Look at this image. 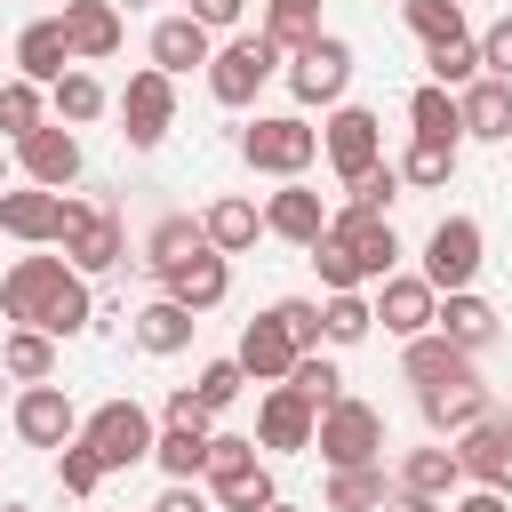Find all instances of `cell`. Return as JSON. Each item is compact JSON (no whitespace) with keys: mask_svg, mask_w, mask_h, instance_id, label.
Returning a JSON list of instances; mask_svg holds the SVG:
<instances>
[{"mask_svg":"<svg viewBox=\"0 0 512 512\" xmlns=\"http://www.w3.org/2000/svg\"><path fill=\"white\" fill-rule=\"evenodd\" d=\"M448 512H512V496L504 488H464V496H448Z\"/></svg>","mask_w":512,"mask_h":512,"instance_id":"52","label":"cell"},{"mask_svg":"<svg viewBox=\"0 0 512 512\" xmlns=\"http://www.w3.org/2000/svg\"><path fill=\"white\" fill-rule=\"evenodd\" d=\"M264 512H304V504H280V496H272V504H264Z\"/></svg>","mask_w":512,"mask_h":512,"instance_id":"54","label":"cell"},{"mask_svg":"<svg viewBox=\"0 0 512 512\" xmlns=\"http://www.w3.org/2000/svg\"><path fill=\"white\" fill-rule=\"evenodd\" d=\"M480 264H488L480 224H472V216H440V224H432V240H424V280H432L440 296H456V288H472V280H480Z\"/></svg>","mask_w":512,"mask_h":512,"instance_id":"9","label":"cell"},{"mask_svg":"<svg viewBox=\"0 0 512 512\" xmlns=\"http://www.w3.org/2000/svg\"><path fill=\"white\" fill-rule=\"evenodd\" d=\"M408 192V176H400V160H376V168H360L352 184H344V208H360V216H392V200Z\"/></svg>","mask_w":512,"mask_h":512,"instance_id":"38","label":"cell"},{"mask_svg":"<svg viewBox=\"0 0 512 512\" xmlns=\"http://www.w3.org/2000/svg\"><path fill=\"white\" fill-rule=\"evenodd\" d=\"M56 488H64V496H96V488H104V456H96L88 440H64V448H56Z\"/></svg>","mask_w":512,"mask_h":512,"instance_id":"46","label":"cell"},{"mask_svg":"<svg viewBox=\"0 0 512 512\" xmlns=\"http://www.w3.org/2000/svg\"><path fill=\"white\" fill-rule=\"evenodd\" d=\"M200 240H208V232H200V216H160V224L144 232V264H152V272H168V264H184Z\"/></svg>","mask_w":512,"mask_h":512,"instance_id":"42","label":"cell"},{"mask_svg":"<svg viewBox=\"0 0 512 512\" xmlns=\"http://www.w3.org/2000/svg\"><path fill=\"white\" fill-rule=\"evenodd\" d=\"M408 128H416V136H440V144H464V104H456V88L424 80V88L408 96Z\"/></svg>","mask_w":512,"mask_h":512,"instance_id":"35","label":"cell"},{"mask_svg":"<svg viewBox=\"0 0 512 512\" xmlns=\"http://www.w3.org/2000/svg\"><path fill=\"white\" fill-rule=\"evenodd\" d=\"M0 512H32V504H0Z\"/></svg>","mask_w":512,"mask_h":512,"instance_id":"57","label":"cell"},{"mask_svg":"<svg viewBox=\"0 0 512 512\" xmlns=\"http://www.w3.org/2000/svg\"><path fill=\"white\" fill-rule=\"evenodd\" d=\"M312 448H320V464L336 472V464H384V408H368V400H336V408H320V432H312Z\"/></svg>","mask_w":512,"mask_h":512,"instance_id":"7","label":"cell"},{"mask_svg":"<svg viewBox=\"0 0 512 512\" xmlns=\"http://www.w3.org/2000/svg\"><path fill=\"white\" fill-rule=\"evenodd\" d=\"M104 104H112V96H104V80H96V72H80V64H72V72L48 88V112H56L64 128H88V120H104Z\"/></svg>","mask_w":512,"mask_h":512,"instance_id":"36","label":"cell"},{"mask_svg":"<svg viewBox=\"0 0 512 512\" xmlns=\"http://www.w3.org/2000/svg\"><path fill=\"white\" fill-rule=\"evenodd\" d=\"M168 128H176V80H168L160 64L128 72V88H120V136H128L136 152H152Z\"/></svg>","mask_w":512,"mask_h":512,"instance_id":"10","label":"cell"},{"mask_svg":"<svg viewBox=\"0 0 512 512\" xmlns=\"http://www.w3.org/2000/svg\"><path fill=\"white\" fill-rule=\"evenodd\" d=\"M240 160L256 168V176H304L312 160H320V128L304 120V112H256L248 128H240Z\"/></svg>","mask_w":512,"mask_h":512,"instance_id":"5","label":"cell"},{"mask_svg":"<svg viewBox=\"0 0 512 512\" xmlns=\"http://www.w3.org/2000/svg\"><path fill=\"white\" fill-rule=\"evenodd\" d=\"M416 408H424L432 440H456V432H472L496 400H488V384H480V376H456V384H424V392H416Z\"/></svg>","mask_w":512,"mask_h":512,"instance_id":"21","label":"cell"},{"mask_svg":"<svg viewBox=\"0 0 512 512\" xmlns=\"http://www.w3.org/2000/svg\"><path fill=\"white\" fill-rule=\"evenodd\" d=\"M208 496H216V512H264L280 488H272V464L256 456V440L248 432H216L208 440Z\"/></svg>","mask_w":512,"mask_h":512,"instance_id":"3","label":"cell"},{"mask_svg":"<svg viewBox=\"0 0 512 512\" xmlns=\"http://www.w3.org/2000/svg\"><path fill=\"white\" fill-rule=\"evenodd\" d=\"M480 72H496V80H512V16H496V24L480 32Z\"/></svg>","mask_w":512,"mask_h":512,"instance_id":"49","label":"cell"},{"mask_svg":"<svg viewBox=\"0 0 512 512\" xmlns=\"http://www.w3.org/2000/svg\"><path fill=\"white\" fill-rule=\"evenodd\" d=\"M312 432H320V408H312L296 384H264V400H256V448H272V456H304Z\"/></svg>","mask_w":512,"mask_h":512,"instance_id":"15","label":"cell"},{"mask_svg":"<svg viewBox=\"0 0 512 512\" xmlns=\"http://www.w3.org/2000/svg\"><path fill=\"white\" fill-rule=\"evenodd\" d=\"M64 256H72V272H112V264H128V232H120V216L112 208H96V200H72V224H64Z\"/></svg>","mask_w":512,"mask_h":512,"instance_id":"14","label":"cell"},{"mask_svg":"<svg viewBox=\"0 0 512 512\" xmlns=\"http://www.w3.org/2000/svg\"><path fill=\"white\" fill-rule=\"evenodd\" d=\"M40 120H48V88H40V80H24V72H16V80H0V136L16 144V136H32Z\"/></svg>","mask_w":512,"mask_h":512,"instance_id":"39","label":"cell"},{"mask_svg":"<svg viewBox=\"0 0 512 512\" xmlns=\"http://www.w3.org/2000/svg\"><path fill=\"white\" fill-rule=\"evenodd\" d=\"M400 488H416V496H432V504H448V496L464 488V464H456V440H432V448H408V456H400Z\"/></svg>","mask_w":512,"mask_h":512,"instance_id":"31","label":"cell"},{"mask_svg":"<svg viewBox=\"0 0 512 512\" xmlns=\"http://www.w3.org/2000/svg\"><path fill=\"white\" fill-rule=\"evenodd\" d=\"M280 64H288V48H280L264 24H256V32H232V40L208 56V96H216L224 112H240V104H256V88H264Z\"/></svg>","mask_w":512,"mask_h":512,"instance_id":"4","label":"cell"},{"mask_svg":"<svg viewBox=\"0 0 512 512\" xmlns=\"http://www.w3.org/2000/svg\"><path fill=\"white\" fill-rule=\"evenodd\" d=\"M264 312L296 336V352H320V344H328V328H320V304H312V296H280V304H264Z\"/></svg>","mask_w":512,"mask_h":512,"instance_id":"47","label":"cell"},{"mask_svg":"<svg viewBox=\"0 0 512 512\" xmlns=\"http://www.w3.org/2000/svg\"><path fill=\"white\" fill-rule=\"evenodd\" d=\"M0 368H8V384H48L56 376V336L48 328H8L0 336Z\"/></svg>","mask_w":512,"mask_h":512,"instance_id":"33","label":"cell"},{"mask_svg":"<svg viewBox=\"0 0 512 512\" xmlns=\"http://www.w3.org/2000/svg\"><path fill=\"white\" fill-rule=\"evenodd\" d=\"M120 32H128V8H112V0H64V40H72L80 64L120 56Z\"/></svg>","mask_w":512,"mask_h":512,"instance_id":"23","label":"cell"},{"mask_svg":"<svg viewBox=\"0 0 512 512\" xmlns=\"http://www.w3.org/2000/svg\"><path fill=\"white\" fill-rule=\"evenodd\" d=\"M80 440L104 456V472H128V464H152L160 424H152V408H136V400H104V408L80 416Z\"/></svg>","mask_w":512,"mask_h":512,"instance_id":"6","label":"cell"},{"mask_svg":"<svg viewBox=\"0 0 512 512\" xmlns=\"http://www.w3.org/2000/svg\"><path fill=\"white\" fill-rule=\"evenodd\" d=\"M288 384H296L312 408H336V400H344V368L328 360V344H320V352H304V360L288 368Z\"/></svg>","mask_w":512,"mask_h":512,"instance_id":"45","label":"cell"},{"mask_svg":"<svg viewBox=\"0 0 512 512\" xmlns=\"http://www.w3.org/2000/svg\"><path fill=\"white\" fill-rule=\"evenodd\" d=\"M456 104H464V136H480V144H512V80L480 72L472 88H456Z\"/></svg>","mask_w":512,"mask_h":512,"instance_id":"29","label":"cell"},{"mask_svg":"<svg viewBox=\"0 0 512 512\" xmlns=\"http://www.w3.org/2000/svg\"><path fill=\"white\" fill-rule=\"evenodd\" d=\"M304 256L320 264V288H368V280H384V272L400 264V232H392V216L336 208L328 232H320Z\"/></svg>","mask_w":512,"mask_h":512,"instance_id":"2","label":"cell"},{"mask_svg":"<svg viewBox=\"0 0 512 512\" xmlns=\"http://www.w3.org/2000/svg\"><path fill=\"white\" fill-rule=\"evenodd\" d=\"M320 160L352 184L360 168H376L384 160V120L368 112V104H328V128H320Z\"/></svg>","mask_w":512,"mask_h":512,"instance_id":"11","label":"cell"},{"mask_svg":"<svg viewBox=\"0 0 512 512\" xmlns=\"http://www.w3.org/2000/svg\"><path fill=\"white\" fill-rule=\"evenodd\" d=\"M264 32L296 56L304 40H320V0H264Z\"/></svg>","mask_w":512,"mask_h":512,"instance_id":"44","label":"cell"},{"mask_svg":"<svg viewBox=\"0 0 512 512\" xmlns=\"http://www.w3.org/2000/svg\"><path fill=\"white\" fill-rule=\"evenodd\" d=\"M400 176H408V192H440V184L456 176V144H440V136H416V144L400 152Z\"/></svg>","mask_w":512,"mask_h":512,"instance_id":"41","label":"cell"},{"mask_svg":"<svg viewBox=\"0 0 512 512\" xmlns=\"http://www.w3.org/2000/svg\"><path fill=\"white\" fill-rule=\"evenodd\" d=\"M320 328H328L336 352H344V344H368V328H376V296H360V288H328Z\"/></svg>","mask_w":512,"mask_h":512,"instance_id":"37","label":"cell"},{"mask_svg":"<svg viewBox=\"0 0 512 512\" xmlns=\"http://www.w3.org/2000/svg\"><path fill=\"white\" fill-rule=\"evenodd\" d=\"M456 464L472 488H504L512 496V408H488L472 432H456Z\"/></svg>","mask_w":512,"mask_h":512,"instance_id":"16","label":"cell"},{"mask_svg":"<svg viewBox=\"0 0 512 512\" xmlns=\"http://www.w3.org/2000/svg\"><path fill=\"white\" fill-rule=\"evenodd\" d=\"M240 384H248V368H240V360H208V368L192 376V392H200V408H208V416H216V408H232V400H240Z\"/></svg>","mask_w":512,"mask_h":512,"instance_id":"48","label":"cell"},{"mask_svg":"<svg viewBox=\"0 0 512 512\" xmlns=\"http://www.w3.org/2000/svg\"><path fill=\"white\" fill-rule=\"evenodd\" d=\"M0 384H8V368H0Z\"/></svg>","mask_w":512,"mask_h":512,"instance_id":"58","label":"cell"},{"mask_svg":"<svg viewBox=\"0 0 512 512\" xmlns=\"http://www.w3.org/2000/svg\"><path fill=\"white\" fill-rule=\"evenodd\" d=\"M200 232H208V248L248 256V248L264 240V208H256V200H240V192H224V200H208V208H200Z\"/></svg>","mask_w":512,"mask_h":512,"instance_id":"30","label":"cell"},{"mask_svg":"<svg viewBox=\"0 0 512 512\" xmlns=\"http://www.w3.org/2000/svg\"><path fill=\"white\" fill-rule=\"evenodd\" d=\"M384 496H392L384 464H336V472H328V488H320V504H328V512H376Z\"/></svg>","mask_w":512,"mask_h":512,"instance_id":"34","label":"cell"},{"mask_svg":"<svg viewBox=\"0 0 512 512\" xmlns=\"http://www.w3.org/2000/svg\"><path fill=\"white\" fill-rule=\"evenodd\" d=\"M400 24L432 48V40H464V0H400Z\"/></svg>","mask_w":512,"mask_h":512,"instance_id":"43","label":"cell"},{"mask_svg":"<svg viewBox=\"0 0 512 512\" xmlns=\"http://www.w3.org/2000/svg\"><path fill=\"white\" fill-rule=\"evenodd\" d=\"M0 320L8 328H48L56 344L96 328V296L88 272H72V256H16L0 272Z\"/></svg>","mask_w":512,"mask_h":512,"instance_id":"1","label":"cell"},{"mask_svg":"<svg viewBox=\"0 0 512 512\" xmlns=\"http://www.w3.org/2000/svg\"><path fill=\"white\" fill-rule=\"evenodd\" d=\"M208 56H216V32H208L200 16H160V24H152V64H160L168 80L208 72Z\"/></svg>","mask_w":512,"mask_h":512,"instance_id":"25","label":"cell"},{"mask_svg":"<svg viewBox=\"0 0 512 512\" xmlns=\"http://www.w3.org/2000/svg\"><path fill=\"white\" fill-rule=\"evenodd\" d=\"M72 64H80V56H72V40H64V16H32V24L16 32V72H24V80L56 88Z\"/></svg>","mask_w":512,"mask_h":512,"instance_id":"24","label":"cell"},{"mask_svg":"<svg viewBox=\"0 0 512 512\" xmlns=\"http://www.w3.org/2000/svg\"><path fill=\"white\" fill-rule=\"evenodd\" d=\"M376 320H384V336H424L432 320H440V288L424 280V272H384L376 280Z\"/></svg>","mask_w":512,"mask_h":512,"instance_id":"17","label":"cell"},{"mask_svg":"<svg viewBox=\"0 0 512 512\" xmlns=\"http://www.w3.org/2000/svg\"><path fill=\"white\" fill-rule=\"evenodd\" d=\"M192 328H200V312L176 304V296H152L144 312H128V336H136V352H152V360H176V352L192 344Z\"/></svg>","mask_w":512,"mask_h":512,"instance_id":"26","label":"cell"},{"mask_svg":"<svg viewBox=\"0 0 512 512\" xmlns=\"http://www.w3.org/2000/svg\"><path fill=\"white\" fill-rule=\"evenodd\" d=\"M64 224H72V192H48V184L0 192V232H8V240H24V248H64Z\"/></svg>","mask_w":512,"mask_h":512,"instance_id":"12","label":"cell"},{"mask_svg":"<svg viewBox=\"0 0 512 512\" xmlns=\"http://www.w3.org/2000/svg\"><path fill=\"white\" fill-rule=\"evenodd\" d=\"M432 328H440L448 344H464L472 360H480V352H488V344L504 336V320H496V304H488V296H472V288H456V296H440V320H432Z\"/></svg>","mask_w":512,"mask_h":512,"instance_id":"28","label":"cell"},{"mask_svg":"<svg viewBox=\"0 0 512 512\" xmlns=\"http://www.w3.org/2000/svg\"><path fill=\"white\" fill-rule=\"evenodd\" d=\"M208 440H216V424H160L152 464H160L168 480H200V472H208Z\"/></svg>","mask_w":512,"mask_h":512,"instance_id":"32","label":"cell"},{"mask_svg":"<svg viewBox=\"0 0 512 512\" xmlns=\"http://www.w3.org/2000/svg\"><path fill=\"white\" fill-rule=\"evenodd\" d=\"M152 512H216V496H208V488H200V480H168V488H160V504H152Z\"/></svg>","mask_w":512,"mask_h":512,"instance_id":"50","label":"cell"},{"mask_svg":"<svg viewBox=\"0 0 512 512\" xmlns=\"http://www.w3.org/2000/svg\"><path fill=\"white\" fill-rule=\"evenodd\" d=\"M328 216H336V208H328L304 176H288V184L264 200V232H272V240H288V248H312V240L328 232Z\"/></svg>","mask_w":512,"mask_h":512,"instance_id":"20","label":"cell"},{"mask_svg":"<svg viewBox=\"0 0 512 512\" xmlns=\"http://www.w3.org/2000/svg\"><path fill=\"white\" fill-rule=\"evenodd\" d=\"M400 376L424 392V384H456V376H480V368H472V352H464V344H448L440 328H424V336H408V344H400Z\"/></svg>","mask_w":512,"mask_h":512,"instance_id":"27","label":"cell"},{"mask_svg":"<svg viewBox=\"0 0 512 512\" xmlns=\"http://www.w3.org/2000/svg\"><path fill=\"white\" fill-rule=\"evenodd\" d=\"M184 16H200L208 32H232V24L248 16V0H184Z\"/></svg>","mask_w":512,"mask_h":512,"instance_id":"51","label":"cell"},{"mask_svg":"<svg viewBox=\"0 0 512 512\" xmlns=\"http://www.w3.org/2000/svg\"><path fill=\"white\" fill-rule=\"evenodd\" d=\"M376 512H448V504H432V496H416V488H392Z\"/></svg>","mask_w":512,"mask_h":512,"instance_id":"53","label":"cell"},{"mask_svg":"<svg viewBox=\"0 0 512 512\" xmlns=\"http://www.w3.org/2000/svg\"><path fill=\"white\" fill-rule=\"evenodd\" d=\"M0 192H8V152H0Z\"/></svg>","mask_w":512,"mask_h":512,"instance_id":"55","label":"cell"},{"mask_svg":"<svg viewBox=\"0 0 512 512\" xmlns=\"http://www.w3.org/2000/svg\"><path fill=\"white\" fill-rule=\"evenodd\" d=\"M112 8H152V0H112Z\"/></svg>","mask_w":512,"mask_h":512,"instance_id":"56","label":"cell"},{"mask_svg":"<svg viewBox=\"0 0 512 512\" xmlns=\"http://www.w3.org/2000/svg\"><path fill=\"white\" fill-rule=\"evenodd\" d=\"M8 424H16L24 448H64V440H80V408H72V392H64L56 376H48V384H24L16 408H8Z\"/></svg>","mask_w":512,"mask_h":512,"instance_id":"13","label":"cell"},{"mask_svg":"<svg viewBox=\"0 0 512 512\" xmlns=\"http://www.w3.org/2000/svg\"><path fill=\"white\" fill-rule=\"evenodd\" d=\"M424 80L472 88V80H480V40H472V32H464V40H432V48H424Z\"/></svg>","mask_w":512,"mask_h":512,"instance_id":"40","label":"cell"},{"mask_svg":"<svg viewBox=\"0 0 512 512\" xmlns=\"http://www.w3.org/2000/svg\"><path fill=\"white\" fill-rule=\"evenodd\" d=\"M280 80H288L296 104H344V88H352V40H336V32L304 40V48L280 64Z\"/></svg>","mask_w":512,"mask_h":512,"instance_id":"8","label":"cell"},{"mask_svg":"<svg viewBox=\"0 0 512 512\" xmlns=\"http://www.w3.org/2000/svg\"><path fill=\"white\" fill-rule=\"evenodd\" d=\"M232 360L248 368V384H288V368H296L304 352H296V336H288L272 312H256V320L240 328V352H232Z\"/></svg>","mask_w":512,"mask_h":512,"instance_id":"22","label":"cell"},{"mask_svg":"<svg viewBox=\"0 0 512 512\" xmlns=\"http://www.w3.org/2000/svg\"><path fill=\"white\" fill-rule=\"evenodd\" d=\"M16 168H24V184L64 192V184L80 176V136H72L64 120H40L32 136H16Z\"/></svg>","mask_w":512,"mask_h":512,"instance_id":"18","label":"cell"},{"mask_svg":"<svg viewBox=\"0 0 512 512\" xmlns=\"http://www.w3.org/2000/svg\"><path fill=\"white\" fill-rule=\"evenodd\" d=\"M160 296H176V304H192V312H216V304L232 296V256L200 240L184 264H168V272H160Z\"/></svg>","mask_w":512,"mask_h":512,"instance_id":"19","label":"cell"}]
</instances>
